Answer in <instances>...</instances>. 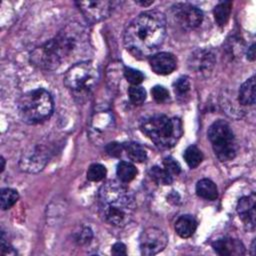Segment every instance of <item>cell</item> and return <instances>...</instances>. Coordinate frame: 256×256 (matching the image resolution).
I'll list each match as a JSON object with an SVG mask.
<instances>
[{
	"mask_svg": "<svg viewBox=\"0 0 256 256\" xmlns=\"http://www.w3.org/2000/svg\"><path fill=\"white\" fill-rule=\"evenodd\" d=\"M89 50V36L79 23L67 24L58 34L35 48L30 54V62L43 70H56L64 63L85 61Z\"/></svg>",
	"mask_w": 256,
	"mask_h": 256,
	"instance_id": "1",
	"label": "cell"
},
{
	"mask_svg": "<svg viewBox=\"0 0 256 256\" xmlns=\"http://www.w3.org/2000/svg\"><path fill=\"white\" fill-rule=\"evenodd\" d=\"M166 18L158 10H147L136 16L124 32V46L136 58L155 54L166 37Z\"/></svg>",
	"mask_w": 256,
	"mask_h": 256,
	"instance_id": "2",
	"label": "cell"
},
{
	"mask_svg": "<svg viewBox=\"0 0 256 256\" xmlns=\"http://www.w3.org/2000/svg\"><path fill=\"white\" fill-rule=\"evenodd\" d=\"M98 208L100 216L108 224L124 227L133 218L136 202L133 194L121 181L109 180L99 189Z\"/></svg>",
	"mask_w": 256,
	"mask_h": 256,
	"instance_id": "3",
	"label": "cell"
},
{
	"mask_svg": "<svg viewBox=\"0 0 256 256\" xmlns=\"http://www.w3.org/2000/svg\"><path fill=\"white\" fill-rule=\"evenodd\" d=\"M141 131L159 148L173 147L183 134V125L179 118L163 114L148 116L140 122Z\"/></svg>",
	"mask_w": 256,
	"mask_h": 256,
	"instance_id": "4",
	"label": "cell"
},
{
	"mask_svg": "<svg viewBox=\"0 0 256 256\" xmlns=\"http://www.w3.org/2000/svg\"><path fill=\"white\" fill-rule=\"evenodd\" d=\"M17 109L20 119L29 125H36L49 119L54 110L51 94L43 89L30 90L18 100Z\"/></svg>",
	"mask_w": 256,
	"mask_h": 256,
	"instance_id": "5",
	"label": "cell"
},
{
	"mask_svg": "<svg viewBox=\"0 0 256 256\" xmlns=\"http://www.w3.org/2000/svg\"><path fill=\"white\" fill-rule=\"evenodd\" d=\"M100 70L97 63L85 60L73 64L65 73L64 85L75 95L88 94L97 84Z\"/></svg>",
	"mask_w": 256,
	"mask_h": 256,
	"instance_id": "6",
	"label": "cell"
},
{
	"mask_svg": "<svg viewBox=\"0 0 256 256\" xmlns=\"http://www.w3.org/2000/svg\"><path fill=\"white\" fill-rule=\"evenodd\" d=\"M216 157L222 161H230L236 156L237 145L234 133L224 120H217L211 124L207 132Z\"/></svg>",
	"mask_w": 256,
	"mask_h": 256,
	"instance_id": "7",
	"label": "cell"
},
{
	"mask_svg": "<svg viewBox=\"0 0 256 256\" xmlns=\"http://www.w3.org/2000/svg\"><path fill=\"white\" fill-rule=\"evenodd\" d=\"M168 237L166 233L157 227H148L144 229L139 237L140 253L145 256H153L167 246Z\"/></svg>",
	"mask_w": 256,
	"mask_h": 256,
	"instance_id": "8",
	"label": "cell"
},
{
	"mask_svg": "<svg viewBox=\"0 0 256 256\" xmlns=\"http://www.w3.org/2000/svg\"><path fill=\"white\" fill-rule=\"evenodd\" d=\"M171 16L181 28L191 30L200 26L203 21L202 11L188 3H177L171 7Z\"/></svg>",
	"mask_w": 256,
	"mask_h": 256,
	"instance_id": "9",
	"label": "cell"
},
{
	"mask_svg": "<svg viewBox=\"0 0 256 256\" xmlns=\"http://www.w3.org/2000/svg\"><path fill=\"white\" fill-rule=\"evenodd\" d=\"M116 2L112 1H79L77 7L90 23L102 21L110 16Z\"/></svg>",
	"mask_w": 256,
	"mask_h": 256,
	"instance_id": "10",
	"label": "cell"
},
{
	"mask_svg": "<svg viewBox=\"0 0 256 256\" xmlns=\"http://www.w3.org/2000/svg\"><path fill=\"white\" fill-rule=\"evenodd\" d=\"M48 159L49 152L47 148L38 145L22 154L19 161V166L25 172L36 173L45 167Z\"/></svg>",
	"mask_w": 256,
	"mask_h": 256,
	"instance_id": "11",
	"label": "cell"
},
{
	"mask_svg": "<svg viewBox=\"0 0 256 256\" xmlns=\"http://www.w3.org/2000/svg\"><path fill=\"white\" fill-rule=\"evenodd\" d=\"M215 55L211 50L198 49L189 58V67L197 73L209 74L215 65Z\"/></svg>",
	"mask_w": 256,
	"mask_h": 256,
	"instance_id": "12",
	"label": "cell"
},
{
	"mask_svg": "<svg viewBox=\"0 0 256 256\" xmlns=\"http://www.w3.org/2000/svg\"><path fill=\"white\" fill-rule=\"evenodd\" d=\"M256 197L255 194L252 193L248 196H243L239 199L236 210L243 221L244 225L248 230L253 231L255 228V216H256Z\"/></svg>",
	"mask_w": 256,
	"mask_h": 256,
	"instance_id": "13",
	"label": "cell"
},
{
	"mask_svg": "<svg viewBox=\"0 0 256 256\" xmlns=\"http://www.w3.org/2000/svg\"><path fill=\"white\" fill-rule=\"evenodd\" d=\"M149 64L155 74L164 76L172 73L176 69L177 60L172 53L159 52L149 58Z\"/></svg>",
	"mask_w": 256,
	"mask_h": 256,
	"instance_id": "14",
	"label": "cell"
},
{
	"mask_svg": "<svg viewBox=\"0 0 256 256\" xmlns=\"http://www.w3.org/2000/svg\"><path fill=\"white\" fill-rule=\"evenodd\" d=\"M214 251L221 256H240L245 253L243 243L235 238L222 237L212 243Z\"/></svg>",
	"mask_w": 256,
	"mask_h": 256,
	"instance_id": "15",
	"label": "cell"
},
{
	"mask_svg": "<svg viewBox=\"0 0 256 256\" xmlns=\"http://www.w3.org/2000/svg\"><path fill=\"white\" fill-rule=\"evenodd\" d=\"M197 220L192 215H182L175 222V231L181 238H189L196 231Z\"/></svg>",
	"mask_w": 256,
	"mask_h": 256,
	"instance_id": "16",
	"label": "cell"
},
{
	"mask_svg": "<svg viewBox=\"0 0 256 256\" xmlns=\"http://www.w3.org/2000/svg\"><path fill=\"white\" fill-rule=\"evenodd\" d=\"M256 100L255 96V76H251L240 87L238 94V101L242 105H254Z\"/></svg>",
	"mask_w": 256,
	"mask_h": 256,
	"instance_id": "17",
	"label": "cell"
},
{
	"mask_svg": "<svg viewBox=\"0 0 256 256\" xmlns=\"http://www.w3.org/2000/svg\"><path fill=\"white\" fill-rule=\"evenodd\" d=\"M196 194L205 200L213 201L218 197V189L212 180L203 178L196 184Z\"/></svg>",
	"mask_w": 256,
	"mask_h": 256,
	"instance_id": "18",
	"label": "cell"
},
{
	"mask_svg": "<svg viewBox=\"0 0 256 256\" xmlns=\"http://www.w3.org/2000/svg\"><path fill=\"white\" fill-rule=\"evenodd\" d=\"M127 156L130 160L137 163H142L147 159V152L142 145L136 142H128L123 145Z\"/></svg>",
	"mask_w": 256,
	"mask_h": 256,
	"instance_id": "19",
	"label": "cell"
},
{
	"mask_svg": "<svg viewBox=\"0 0 256 256\" xmlns=\"http://www.w3.org/2000/svg\"><path fill=\"white\" fill-rule=\"evenodd\" d=\"M116 174L122 183H128L132 181L137 175L136 167L127 161H120L116 168Z\"/></svg>",
	"mask_w": 256,
	"mask_h": 256,
	"instance_id": "20",
	"label": "cell"
},
{
	"mask_svg": "<svg viewBox=\"0 0 256 256\" xmlns=\"http://www.w3.org/2000/svg\"><path fill=\"white\" fill-rule=\"evenodd\" d=\"M231 8H232V2L230 1H222L219 2L213 10V14H214V18L216 23L219 26H225L230 13H231Z\"/></svg>",
	"mask_w": 256,
	"mask_h": 256,
	"instance_id": "21",
	"label": "cell"
},
{
	"mask_svg": "<svg viewBox=\"0 0 256 256\" xmlns=\"http://www.w3.org/2000/svg\"><path fill=\"white\" fill-rule=\"evenodd\" d=\"M150 178L158 185H170L173 182V177L159 166H153L148 172Z\"/></svg>",
	"mask_w": 256,
	"mask_h": 256,
	"instance_id": "22",
	"label": "cell"
},
{
	"mask_svg": "<svg viewBox=\"0 0 256 256\" xmlns=\"http://www.w3.org/2000/svg\"><path fill=\"white\" fill-rule=\"evenodd\" d=\"M184 160L190 168H196L203 160V154L196 146L191 145L186 148L183 154Z\"/></svg>",
	"mask_w": 256,
	"mask_h": 256,
	"instance_id": "23",
	"label": "cell"
},
{
	"mask_svg": "<svg viewBox=\"0 0 256 256\" xmlns=\"http://www.w3.org/2000/svg\"><path fill=\"white\" fill-rule=\"evenodd\" d=\"M19 199V194L16 190L12 188H3L1 189V209L7 210L10 209Z\"/></svg>",
	"mask_w": 256,
	"mask_h": 256,
	"instance_id": "24",
	"label": "cell"
},
{
	"mask_svg": "<svg viewBox=\"0 0 256 256\" xmlns=\"http://www.w3.org/2000/svg\"><path fill=\"white\" fill-rule=\"evenodd\" d=\"M106 173L107 170L105 166L99 163H94L91 164L87 170V179L93 182H98L105 178Z\"/></svg>",
	"mask_w": 256,
	"mask_h": 256,
	"instance_id": "25",
	"label": "cell"
},
{
	"mask_svg": "<svg viewBox=\"0 0 256 256\" xmlns=\"http://www.w3.org/2000/svg\"><path fill=\"white\" fill-rule=\"evenodd\" d=\"M128 96L134 105H140L146 100V91L143 87L138 85H132L128 89Z\"/></svg>",
	"mask_w": 256,
	"mask_h": 256,
	"instance_id": "26",
	"label": "cell"
},
{
	"mask_svg": "<svg viewBox=\"0 0 256 256\" xmlns=\"http://www.w3.org/2000/svg\"><path fill=\"white\" fill-rule=\"evenodd\" d=\"M93 238V232L89 227L83 226L74 233V241L78 245H87Z\"/></svg>",
	"mask_w": 256,
	"mask_h": 256,
	"instance_id": "27",
	"label": "cell"
},
{
	"mask_svg": "<svg viewBox=\"0 0 256 256\" xmlns=\"http://www.w3.org/2000/svg\"><path fill=\"white\" fill-rule=\"evenodd\" d=\"M124 77L131 85H139L145 78L141 71L131 67H124Z\"/></svg>",
	"mask_w": 256,
	"mask_h": 256,
	"instance_id": "28",
	"label": "cell"
},
{
	"mask_svg": "<svg viewBox=\"0 0 256 256\" xmlns=\"http://www.w3.org/2000/svg\"><path fill=\"white\" fill-rule=\"evenodd\" d=\"M174 91L175 93L180 96L183 97L184 95H186L189 90H190V81L189 78L187 76H182L180 78H178L175 82H174Z\"/></svg>",
	"mask_w": 256,
	"mask_h": 256,
	"instance_id": "29",
	"label": "cell"
},
{
	"mask_svg": "<svg viewBox=\"0 0 256 256\" xmlns=\"http://www.w3.org/2000/svg\"><path fill=\"white\" fill-rule=\"evenodd\" d=\"M163 168L173 177L181 172V166L173 157H166L163 160Z\"/></svg>",
	"mask_w": 256,
	"mask_h": 256,
	"instance_id": "30",
	"label": "cell"
},
{
	"mask_svg": "<svg viewBox=\"0 0 256 256\" xmlns=\"http://www.w3.org/2000/svg\"><path fill=\"white\" fill-rule=\"evenodd\" d=\"M151 94L153 99L157 102V103H163L165 101H167L169 99V92L168 90L161 86V85H155L152 89H151Z\"/></svg>",
	"mask_w": 256,
	"mask_h": 256,
	"instance_id": "31",
	"label": "cell"
},
{
	"mask_svg": "<svg viewBox=\"0 0 256 256\" xmlns=\"http://www.w3.org/2000/svg\"><path fill=\"white\" fill-rule=\"evenodd\" d=\"M105 149H106V152L108 155H110L112 157H119L121 155L124 147L117 142H111L106 145Z\"/></svg>",
	"mask_w": 256,
	"mask_h": 256,
	"instance_id": "32",
	"label": "cell"
},
{
	"mask_svg": "<svg viewBox=\"0 0 256 256\" xmlns=\"http://www.w3.org/2000/svg\"><path fill=\"white\" fill-rule=\"evenodd\" d=\"M1 255H16L14 248L6 241L4 232L1 234Z\"/></svg>",
	"mask_w": 256,
	"mask_h": 256,
	"instance_id": "33",
	"label": "cell"
},
{
	"mask_svg": "<svg viewBox=\"0 0 256 256\" xmlns=\"http://www.w3.org/2000/svg\"><path fill=\"white\" fill-rule=\"evenodd\" d=\"M111 253L113 255H126L127 251H126V246L125 244L121 243V242H117L112 246L111 249Z\"/></svg>",
	"mask_w": 256,
	"mask_h": 256,
	"instance_id": "34",
	"label": "cell"
},
{
	"mask_svg": "<svg viewBox=\"0 0 256 256\" xmlns=\"http://www.w3.org/2000/svg\"><path fill=\"white\" fill-rule=\"evenodd\" d=\"M247 58L248 60L250 61H254L255 59V45L252 44L249 48H248V51H247Z\"/></svg>",
	"mask_w": 256,
	"mask_h": 256,
	"instance_id": "35",
	"label": "cell"
},
{
	"mask_svg": "<svg viewBox=\"0 0 256 256\" xmlns=\"http://www.w3.org/2000/svg\"><path fill=\"white\" fill-rule=\"evenodd\" d=\"M136 3L140 4V5L144 6V7H148L149 5H151L153 3V1L152 0H150V1H136Z\"/></svg>",
	"mask_w": 256,
	"mask_h": 256,
	"instance_id": "36",
	"label": "cell"
},
{
	"mask_svg": "<svg viewBox=\"0 0 256 256\" xmlns=\"http://www.w3.org/2000/svg\"><path fill=\"white\" fill-rule=\"evenodd\" d=\"M1 172H3L4 168H5V159L3 157H1Z\"/></svg>",
	"mask_w": 256,
	"mask_h": 256,
	"instance_id": "37",
	"label": "cell"
},
{
	"mask_svg": "<svg viewBox=\"0 0 256 256\" xmlns=\"http://www.w3.org/2000/svg\"><path fill=\"white\" fill-rule=\"evenodd\" d=\"M254 245H255V240H253V242H252V246H251V249H252V252H251V254H252V255H254V254H255V252H254V250H255V248H254Z\"/></svg>",
	"mask_w": 256,
	"mask_h": 256,
	"instance_id": "38",
	"label": "cell"
}]
</instances>
